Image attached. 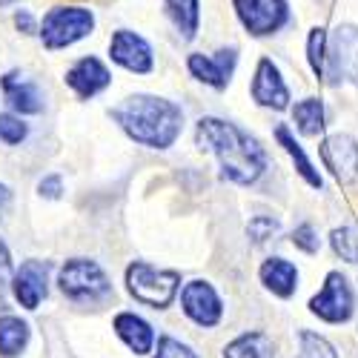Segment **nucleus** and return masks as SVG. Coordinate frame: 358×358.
Segmentation results:
<instances>
[{
  "instance_id": "f257e3e1",
  "label": "nucleus",
  "mask_w": 358,
  "mask_h": 358,
  "mask_svg": "<svg viewBox=\"0 0 358 358\" xmlns=\"http://www.w3.org/2000/svg\"><path fill=\"white\" fill-rule=\"evenodd\" d=\"M198 146L221 161V175L232 184H252L266 164L258 141L218 117H203L198 124Z\"/></svg>"
},
{
  "instance_id": "f03ea898",
  "label": "nucleus",
  "mask_w": 358,
  "mask_h": 358,
  "mask_svg": "<svg viewBox=\"0 0 358 358\" xmlns=\"http://www.w3.org/2000/svg\"><path fill=\"white\" fill-rule=\"evenodd\" d=\"M112 117L129 132V138L155 149L172 146L175 138L181 135V121H184L181 109L172 101L149 98V95H138L121 106H115Z\"/></svg>"
},
{
  "instance_id": "7ed1b4c3",
  "label": "nucleus",
  "mask_w": 358,
  "mask_h": 358,
  "mask_svg": "<svg viewBox=\"0 0 358 358\" xmlns=\"http://www.w3.org/2000/svg\"><path fill=\"white\" fill-rule=\"evenodd\" d=\"M127 284L138 301H143L149 307H166L178 292L181 275L172 270H155V266L138 261L127 270Z\"/></svg>"
},
{
  "instance_id": "20e7f679",
  "label": "nucleus",
  "mask_w": 358,
  "mask_h": 358,
  "mask_svg": "<svg viewBox=\"0 0 358 358\" xmlns=\"http://www.w3.org/2000/svg\"><path fill=\"white\" fill-rule=\"evenodd\" d=\"M92 23H95V17L86 9H52L43 17L41 35L49 49H61V46H69L92 32Z\"/></svg>"
},
{
  "instance_id": "39448f33",
  "label": "nucleus",
  "mask_w": 358,
  "mask_h": 358,
  "mask_svg": "<svg viewBox=\"0 0 358 358\" xmlns=\"http://www.w3.org/2000/svg\"><path fill=\"white\" fill-rule=\"evenodd\" d=\"M61 289L69 298H89V301H92V298L109 292V281L98 264L75 258L61 270Z\"/></svg>"
},
{
  "instance_id": "423d86ee",
  "label": "nucleus",
  "mask_w": 358,
  "mask_h": 358,
  "mask_svg": "<svg viewBox=\"0 0 358 358\" xmlns=\"http://www.w3.org/2000/svg\"><path fill=\"white\" fill-rule=\"evenodd\" d=\"M313 313L330 324H341L352 315V292L341 273H330L324 284V292L313 298Z\"/></svg>"
},
{
  "instance_id": "0eeeda50",
  "label": "nucleus",
  "mask_w": 358,
  "mask_h": 358,
  "mask_svg": "<svg viewBox=\"0 0 358 358\" xmlns=\"http://www.w3.org/2000/svg\"><path fill=\"white\" fill-rule=\"evenodd\" d=\"M235 12L252 35H270L287 20L284 0H235Z\"/></svg>"
},
{
  "instance_id": "6e6552de",
  "label": "nucleus",
  "mask_w": 358,
  "mask_h": 358,
  "mask_svg": "<svg viewBox=\"0 0 358 358\" xmlns=\"http://www.w3.org/2000/svg\"><path fill=\"white\" fill-rule=\"evenodd\" d=\"M330 61H333V83L341 78L358 83V29L355 26H338L333 35V49H330Z\"/></svg>"
},
{
  "instance_id": "1a4fd4ad",
  "label": "nucleus",
  "mask_w": 358,
  "mask_h": 358,
  "mask_svg": "<svg viewBox=\"0 0 358 358\" xmlns=\"http://www.w3.org/2000/svg\"><path fill=\"white\" fill-rule=\"evenodd\" d=\"M181 301H184V313L201 324V327H215L221 321V298L215 295V289L206 284V281H192L184 287V295H181Z\"/></svg>"
},
{
  "instance_id": "9d476101",
  "label": "nucleus",
  "mask_w": 358,
  "mask_h": 358,
  "mask_svg": "<svg viewBox=\"0 0 358 358\" xmlns=\"http://www.w3.org/2000/svg\"><path fill=\"white\" fill-rule=\"evenodd\" d=\"M321 158L333 169L341 184H350L358 178V143L350 135H333L321 143Z\"/></svg>"
},
{
  "instance_id": "9b49d317",
  "label": "nucleus",
  "mask_w": 358,
  "mask_h": 358,
  "mask_svg": "<svg viewBox=\"0 0 358 358\" xmlns=\"http://www.w3.org/2000/svg\"><path fill=\"white\" fill-rule=\"evenodd\" d=\"M112 61L121 64L124 69L129 72H149L152 69V49H149V43L132 32H117L112 38Z\"/></svg>"
},
{
  "instance_id": "f8f14e48",
  "label": "nucleus",
  "mask_w": 358,
  "mask_h": 358,
  "mask_svg": "<svg viewBox=\"0 0 358 358\" xmlns=\"http://www.w3.org/2000/svg\"><path fill=\"white\" fill-rule=\"evenodd\" d=\"M252 98L264 106H273V109H287V103H289V89L284 86L281 72L275 69L273 61H266V57L258 64L255 83H252Z\"/></svg>"
},
{
  "instance_id": "ddd939ff",
  "label": "nucleus",
  "mask_w": 358,
  "mask_h": 358,
  "mask_svg": "<svg viewBox=\"0 0 358 358\" xmlns=\"http://www.w3.org/2000/svg\"><path fill=\"white\" fill-rule=\"evenodd\" d=\"M46 273H49V264L43 261H26L17 270L15 295L26 310H35L41 304V298L46 295Z\"/></svg>"
},
{
  "instance_id": "4468645a",
  "label": "nucleus",
  "mask_w": 358,
  "mask_h": 358,
  "mask_svg": "<svg viewBox=\"0 0 358 358\" xmlns=\"http://www.w3.org/2000/svg\"><path fill=\"white\" fill-rule=\"evenodd\" d=\"M235 49H221L215 57H203V55H192L189 57V72L195 78H201L203 83H210L215 89H224L229 83L232 66H235Z\"/></svg>"
},
{
  "instance_id": "2eb2a0df",
  "label": "nucleus",
  "mask_w": 358,
  "mask_h": 358,
  "mask_svg": "<svg viewBox=\"0 0 358 358\" xmlns=\"http://www.w3.org/2000/svg\"><path fill=\"white\" fill-rule=\"evenodd\" d=\"M66 83L75 89L80 98H92L98 95L103 86H109V72L98 57H83L66 72Z\"/></svg>"
},
{
  "instance_id": "dca6fc26",
  "label": "nucleus",
  "mask_w": 358,
  "mask_h": 358,
  "mask_svg": "<svg viewBox=\"0 0 358 358\" xmlns=\"http://www.w3.org/2000/svg\"><path fill=\"white\" fill-rule=\"evenodd\" d=\"M3 95H6V101H9L17 112L35 115V112L43 109L38 86H35V83H29V80H23V75H17V72H12V75L3 78Z\"/></svg>"
},
{
  "instance_id": "f3484780",
  "label": "nucleus",
  "mask_w": 358,
  "mask_h": 358,
  "mask_svg": "<svg viewBox=\"0 0 358 358\" xmlns=\"http://www.w3.org/2000/svg\"><path fill=\"white\" fill-rule=\"evenodd\" d=\"M115 330H117V336H121L129 344V350H135L138 355L152 350L155 333H152V327H149L143 318H138L132 313H124V315L115 318Z\"/></svg>"
},
{
  "instance_id": "a211bd4d",
  "label": "nucleus",
  "mask_w": 358,
  "mask_h": 358,
  "mask_svg": "<svg viewBox=\"0 0 358 358\" xmlns=\"http://www.w3.org/2000/svg\"><path fill=\"white\" fill-rule=\"evenodd\" d=\"M261 281L270 287L275 295L287 298L295 292V281H298V273H295V266L284 258H270L264 266H261Z\"/></svg>"
},
{
  "instance_id": "6ab92c4d",
  "label": "nucleus",
  "mask_w": 358,
  "mask_h": 358,
  "mask_svg": "<svg viewBox=\"0 0 358 358\" xmlns=\"http://www.w3.org/2000/svg\"><path fill=\"white\" fill-rule=\"evenodd\" d=\"M29 341V327L20 321V318H0V355L3 358H12L17 355Z\"/></svg>"
},
{
  "instance_id": "aec40b11",
  "label": "nucleus",
  "mask_w": 358,
  "mask_h": 358,
  "mask_svg": "<svg viewBox=\"0 0 358 358\" xmlns=\"http://www.w3.org/2000/svg\"><path fill=\"white\" fill-rule=\"evenodd\" d=\"M275 138H278V143H281V146L287 149V152H289V158L295 161V169L307 178V184H310V187H315V189H321V175L313 169V164L307 161L301 143H298V141L289 135V129H287V127H278V129H275Z\"/></svg>"
},
{
  "instance_id": "412c9836",
  "label": "nucleus",
  "mask_w": 358,
  "mask_h": 358,
  "mask_svg": "<svg viewBox=\"0 0 358 358\" xmlns=\"http://www.w3.org/2000/svg\"><path fill=\"white\" fill-rule=\"evenodd\" d=\"M227 358H273V341L264 333H250L227 347Z\"/></svg>"
},
{
  "instance_id": "4be33fe9",
  "label": "nucleus",
  "mask_w": 358,
  "mask_h": 358,
  "mask_svg": "<svg viewBox=\"0 0 358 358\" xmlns=\"http://www.w3.org/2000/svg\"><path fill=\"white\" fill-rule=\"evenodd\" d=\"M166 12L175 20L178 32L189 41L198 29V0H166Z\"/></svg>"
},
{
  "instance_id": "5701e85b",
  "label": "nucleus",
  "mask_w": 358,
  "mask_h": 358,
  "mask_svg": "<svg viewBox=\"0 0 358 358\" xmlns=\"http://www.w3.org/2000/svg\"><path fill=\"white\" fill-rule=\"evenodd\" d=\"M292 117H295L298 129H301L304 135H310V138L324 129V106L315 98H307V101L298 103L295 112H292Z\"/></svg>"
},
{
  "instance_id": "b1692460",
  "label": "nucleus",
  "mask_w": 358,
  "mask_h": 358,
  "mask_svg": "<svg viewBox=\"0 0 358 358\" xmlns=\"http://www.w3.org/2000/svg\"><path fill=\"white\" fill-rule=\"evenodd\" d=\"M333 250L350 261V264H358V232L350 229V227H341V229H333Z\"/></svg>"
},
{
  "instance_id": "393cba45",
  "label": "nucleus",
  "mask_w": 358,
  "mask_h": 358,
  "mask_svg": "<svg viewBox=\"0 0 358 358\" xmlns=\"http://www.w3.org/2000/svg\"><path fill=\"white\" fill-rule=\"evenodd\" d=\"M301 358H338L336 350L330 347V341H324L321 336L310 333V330H301Z\"/></svg>"
},
{
  "instance_id": "a878e982",
  "label": "nucleus",
  "mask_w": 358,
  "mask_h": 358,
  "mask_svg": "<svg viewBox=\"0 0 358 358\" xmlns=\"http://www.w3.org/2000/svg\"><path fill=\"white\" fill-rule=\"evenodd\" d=\"M324 46H327L324 29H313V35H310V64H313V72H315L318 78L324 75V61H327Z\"/></svg>"
},
{
  "instance_id": "bb28decb",
  "label": "nucleus",
  "mask_w": 358,
  "mask_h": 358,
  "mask_svg": "<svg viewBox=\"0 0 358 358\" xmlns=\"http://www.w3.org/2000/svg\"><path fill=\"white\" fill-rule=\"evenodd\" d=\"M26 138V127L12 115H0V141L6 143H20Z\"/></svg>"
},
{
  "instance_id": "cd10ccee",
  "label": "nucleus",
  "mask_w": 358,
  "mask_h": 358,
  "mask_svg": "<svg viewBox=\"0 0 358 358\" xmlns=\"http://www.w3.org/2000/svg\"><path fill=\"white\" fill-rule=\"evenodd\" d=\"M278 232V221H273V218H266V215H261V218H255V221H250V238L255 244H261V241H266V238H273Z\"/></svg>"
},
{
  "instance_id": "c85d7f7f",
  "label": "nucleus",
  "mask_w": 358,
  "mask_h": 358,
  "mask_svg": "<svg viewBox=\"0 0 358 358\" xmlns=\"http://www.w3.org/2000/svg\"><path fill=\"white\" fill-rule=\"evenodd\" d=\"M155 358H198L189 347H184L181 341H175V338H161L158 344V355Z\"/></svg>"
},
{
  "instance_id": "c756f323",
  "label": "nucleus",
  "mask_w": 358,
  "mask_h": 358,
  "mask_svg": "<svg viewBox=\"0 0 358 358\" xmlns=\"http://www.w3.org/2000/svg\"><path fill=\"white\" fill-rule=\"evenodd\" d=\"M292 244L298 247V250H304V252H318V238H315V229L310 227V224H304V227H298L295 232H292Z\"/></svg>"
},
{
  "instance_id": "7c9ffc66",
  "label": "nucleus",
  "mask_w": 358,
  "mask_h": 358,
  "mask_svg": "<svg viewBox=\"0 0 358 358\" xmlns=\"http://www.w3.org/2000/svg\"><path fill=\"white\" fill-rule=\"evenodd\" d=\"M41 195H46V198L61 195V178L52 175V178H46V181H41Z\"/></svg>"
},
{
  "instance_id": "2f4dec72",
  "label": "nucleus",
  "mask_w": 358,
  "mask_h": 358,
  "mask_svg": "<svg viewBox=\"0 0 358 358\" xmlns=\"http://www.w3.org/2000/svg\"><path fill=\"white\" fill-rule=\"evenodd\" d=\"M9 270H12L9 250H6V244H3V241H0V278H6V275H9Z\"/></svg>"
},
{
  "instance_id": "473e14b6",
  "label": "nucleus",
  "mask_w": 358,
  "mask_h": 358,
  "mask_svg": "<svg viewBox=\"0 0 358 358\" xmlns=\"http://www.w3.org/2000/svg\"><path fill=\"white\" fill-rule=\"evenodd\" d=\"M15 23H17V29H23V32H35V20H32V15H29V12H20L15 17Z\"/></svg>"
},
{
  "instance_id": "72a5a7b5",
  "label": "nucleus",
  "mask_w": 358,
  "mask_h": 358,
  "mask_svg": "<svg viewBox=\"0 0 358 358\" xmlns=\"http://www.w3.org/2000/svg\"><path fill=\"white\" fill-rule=\"evenodd\" d=\"M9 201H12L9 189H6L3 184H0V215H3V213H6V206H9Z\"/></svg>"
},
{
  "instance_id": "f704fd0d",
  "label": "nucleus",
  "mask_w": 358,
  "mask_h": 358,
  "mask_svg": "<svg viewBox=\"0 0 358 358\" xmlns=\"http://www.w3.org/2000/svg\"><path fill=\"white\" fill-rule=\"evenodd\" d=\"M9 3H15V0H0V6H9Z\"/></svg>"
}]
</instances>
